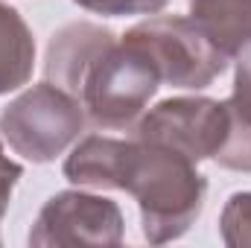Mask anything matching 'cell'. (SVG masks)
Returning a JSON list of instances; mask_svg holds the SVG:
<instances>
[{
    "label": "cell",
    "mask_w": 251,
    "mask_h": 248,
    "mask_svg": "<svg viewBox=\"0 0 251 248\" xmlns=\"http://www.w3.org/2000/svg\"><path fill=\"white\" fill-rule=\"evenodd\" d=\"M161 88V76L143 50L117 38L91 64L79 102L100 128H128L140 120L149 99Z\"/></svg>",
    "instance_id": "7a4b0ae2"
},
{
    "label": "cell",
    "mask_w": 251,
    "mask_h": 248,
    "mask_svg": "<svg viewBox=\"0 0 251 248\" xmlns=\"http://www.w3.org/2000/svg\"><path fill=\"white\" fill-rule=\"evenodd\" d=\"M114 41H117V35L100 24L76 21V24L62 26L47 44V59H44L47 82H53L56 88H62L79 99V91H82V82H85L91 64Z\"/></svg>",
    "instance_id": "52a82bcc"
},
{
    "label": "cell",
    "mask_w": 251,
    "mask_h": 248,
    "mask_svg": "<svg viewBox=\"0 0 251 248\" xmlns=\"http://www.w3.org/2000/svg\"><path fill=\"white\" fill-rule=\"evenodd\" d=\"M190 18L228 59L251 47V0H190Z\"/></svg>",
    "instance_id": "ba28073f"
},
{
    "label": "cell",
    "mask_w": 251,
    "mask_h": 248,
    "mask_svg": "<svg viewBox=\"0 0 251 248\" xmlns=\"http://www.w3.org/2000/svg\"><path fill=\"white\" fill-rule=\"evenodd\" d=\"M126 152V140L88 134L64 161V178L79 187H108L117 184L120 158Z\"/></svg>",
    "instance_id": "30bf717a"
},
{
    "label": "cell",
    "mask_w": 251,
    "mask_h": 248,
    "mask_svg": "<svg viewBox=\"0 0 251 248\" xmlns=\"http://www.w3.org/2000/svg\"><path fill=\"white\" fill-rule=\"evenodd\" d=\"M225 111L228 131L213 158L225 170L251 173V56L237 64L234 94L225 99Z\"/></svg>",
    "instance_id": "9c48e42d"
},
{
    "label": "cell",
    "mask_w": 251,
    "mask_h": 248,
    "mask_svg": "<svg viewBox=\"0 0 251 248\" xmlns=\"http://www.w3.org/2000/svg\"><path fill=\"white\" fill-rule=\"evenodd\" d=\"M228 131L225 102L210 97H173L140 114L134 137L152 146L173 149L190 161L213 158Z\"/></svg>",
    "instance_id": "5b68a950"
},
{
    "label": "cell",
    "mask_w": 251,
    "mask_h": 248,
    "mask_svg": "<svg viewBox=\"0 0 251 248\" xmlns=\"http://www.w3.org/2000/svg\"><path fill=\"white\" fill-rule=\"evenodd\" d=\"M114 190L134 196L143 219V237L152 246H164L184 237L199 219L207 181L196 170V161L134 137L126 140Z\"/></svg>",
    "instance_id": "6da1fadb"
},
{
    "label": "cell",
    "mask_w": 251,
    "mask_h": 248,
    "mask_svg": "<svg viewBox=\"0 0 251 248\" xmlns=\"http://www.w3.org/2000/svg\"><path fill=\"white\" fill-rule=\"evenodd\" d=\"M123 41L143 50L161 82L173 88H207L228 67V56L216 50L199 24L184 15H155L140 21L126 32Z\"/></svg>",
    "instance_id": "277c9868"
},
{
    "label": "cell",
    "mask_w": 251,
    "mask_h": 248,
    "mask_svg": "<svg viewBox=\"0 0 251 248\" xmlns=\"http://www.w3.org/2000/svg\"><path fill=\"white\" fill-rule=\"evenodd\" d=\"M219 231L225 246L251 248V193H234L219 216Z\"/></svg>",
    "instance_id": "7c38bea8"
},
{
    "label": "cell",
    "mask_w": 251,
    "mask_h": 248,
    "mask_svg": "<svg viewBox=\"0 0 251 248\" xmlns=\"http://www.w3.org/2000/svg\"><path fill=\"white\" fill-rule=\"evenodd\" d=\"M88 12L108 15V18H126V15H155L170 0H73Z\"/></svg>",
    "instance_id": "4fadbf2b"
},
{
    "label": "cell",
    "mask_w": 251,
    "mask_h": 248,
    "mask_svg": "<svg viewBox=\"0 0 251 248\" xmlns=\"http://www.w3.org/2000/svg\"><path fill=\"white\" fill-rule=\"evenodd\" d=\"M24 175L21 164H15L6 152H3V143H0V219L9 207V198H12V190L18 184V178Z\"/></svg>",
    "instance_id": "5bb4252c"
},
{
    "label": "cell",
    "mask_w": 251,
    "mask_h": 248,
    "mask_svg": "<svg viewBox=\"0 0 251 248\" xmlns=\"http://www.w3.org/2000/svg\"><path fill=\"white\" fill-rule=\"evenodd\" d=\"M35 67V41L18 9L0 3V94L29 82Z\"/></svg>",
    "instance_id": "8fae6325"
},
{
    "label": "cell",
    "mask_w": 251,
    "mask_h": 248,
    "mask_svg": "<svg viewBox=\"0 0 251 248\" xmlns=\"http://www.w3.org/2000/svg\"><path fill=\"white\" fill-rule=\"evenodd\" d=\"M123 210L117 201L82 190H64L47 198L32 231L29 246L76 248V246H120Z\"/></svg>",
    "instance_id": "8992f818"
},
{
    "label": "cell",
    "mask_w": 251,
    "mask_h": 248,
    "mask_svg": "<svg viewBox=\"0 0 251 248\" xmlns=\"http://www.w3.org/2000/svg\"><path fill=\"white\" fill-rule=\"evenodd\" d=\"M85 108L53 82L32 85L0 114V131L9 146L32 164L56 161L82 134Z\"/></svg>",
    "instance_id": "3957f363"
}]
</instances>
